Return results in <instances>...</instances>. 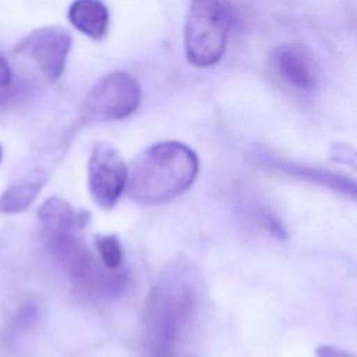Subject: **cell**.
Returning a JSON list of instances; mask_svg holds the SVG:
<instances>
[{"label": "cell", "mask_w": 357, "mask_h": 357, "mask_svg": "<svg viewBox=\"0 0 357 357\" xmlns=\"http://www.w3.org/2000/svg\"><path fill=\"white\" fill-rule=\"evenodd\" d=\"M128 167L121 155L106 142H98L88 160V187L93 202L112 209L128 184Z\"/></svg>", "instance_id": "6"}, {"label": "cell", "mask_w": 357, "mask_h": 357, "mask_svg": "<svg viewBox=\"0 0 357 357\" xmlns=\"http://www.w3.org/2000/svg\"><path fill=\"white\" fill-rule=\"evenodd\" d=\"M36 315H38L36 305H33V304L29 303V301L25 303L24 305H21L18 314L11 319L8 331H10V332H18V331L24 329L26 325L29 326L31 322L36 319Z\"/></svg>", "instance_id": "14"}, {"label": "cell", "mask_w": 357, "mask_h": 357, "mask_svg": "<svg viewBox=\"0 0 357 357\" xmlns=\"http://www.w3.org/2000/svg\"><path fill=\"white\" fill-rule=\"evenodd\" d=\"M95 250L102 261V264L112 269L119 271L123 269L124 262V254L123 247L117 236L114 234H99L95 238Z\"/></svg>", "instance_id": "13"}, {"label": "cell", "mask_w": 357, "mask_h": 357, "mask_svg": "<svg viewBox=\"0 0 357 357\" xmlns=\"http://www.w3.org/2000/svg\"><path fill=\"white\" fill-rule=\"evenodd\" d=\"M71 46V33L63 26L50 25L25 35L14 46V53L32 60L49 81H57L64 73Z\"/></svg>", "instance_id": "7"}, {"label": "cell", "mask_w": 357, "mask_h": 357, "mask_svg": "<svg viewBox=\"0 0 357 357\" xmlns=\"http://www.w3.org/2000/svg\"><path fill=\"white\" fill-rule=\"evenodd\" d=\"M71 25L93 40H102L109 31V8L102 0H73L67 13Z\"/></svg>", "instance_id": "10"}, {"label": "cell", "mask_w": 357, "mask_h": 357, "mask_svg": "<svg viewBox=\"0 0 357 357\" xmlns=\"http://www.w3.org/2000/svg\"><path fill=\"white\" fill-rule=\"evenodd\" d=\"M198 170V156L190 146L177 141H160L137 156L128 170L127 190L138 204H165L188 190Z\"/></svg>", "instance_id": "3"}, {"label": "cell", "mask_w": 357, "mask_h": 357, "mask_svg": "<svg viewBox=\"0 0 357 357\" xmlns=\"http://www.w3.org/2000/svg\"><path fill=\"white\" fill-rule=\"evenodd\" d=\"M315 357H356L344 349L332 344H322L318 346L315 350Z\"/></svg>", "instance_id": "15"}, {"label": "cell", "mask_w": 357, "mask_h": 357, "mask_svg": "<svg viewBox=\"0 0 357 357\" xmlns=\"http://www.w3.org/2000/svg\"><path fill=\"white\" fill-rule=\"evenodd\" d=\"M40 236L78 291L91 298H114L128 284L126 268L112 271L86 245L82 233L89 213L59 197L47 198L38 211Z\"/></svg>", "instance_id": "1"}, {"label": "cell", "mask_w": 357, "mask_h": 357, "mask_svg": "<svg viewBox=\"0 0 357 357\" xmlns=\"http://www.w3.org/2000/svg\"><path fill=\"white\" fill-rule=\"evenodd\" d=\"M233 20L227 0H191L184 24L187 61L198 68L218 64L226 52Z\"/></svg>", "instance_id": "4"}, {"label": "cell", "mask_w": 357, "mask_h": 357, "mask_svg": "<svg viewBox=\"0 0 357 357\" xmlns=\"http://www.w3.org/2000/svg\"><path fill=\"white\" fill-rule=\"evenodd\" d=\"M278 78L294 91L308 92L315 86L317 71L310 56L297 45H280L271 54Z\"/></svg>", "instance_id": "9"}, {"label": "cell", "mask_w": 357, "mask_h": 357, "mask_svg": "<svg viewBox=\"0 0 357 357\" xmlns=\"http://www.w3.org/2000/svg\"><path fill=\"white\" fill-rule=\"evenodd\" d=\"M138 81L127 71H112L100 77L86 92L81 105L85 123H106L127 119L141 105Z\"/></svg>", "instance_id": "5"}, {"label": "cell", "mask_w": 357, "mask_h": 357, "mask_svg": "<svg viewBox=\"0 0 357 357\" xmlns=\"http://www.w3.org/2000/svg\"><path fill=\"white\" fill-rule=\"evenodd\" d=\"M46 180V173L42 169H33L11 183L0 194V212L13 215L28 209L35 202Z\"/></svg>", "instance_id": "11"}, {"label": "cell", "mask_w": 357, "mask_h": 357, "mask_svg": "<svg viewBox=\"0 0 357 357\" xmlns=\"http://www.w3.org/2000/svg\"><path fill=\"white\" fill-rule=\"evenodd\" d=\"M240 216L245 226L273 240L287 238L286 227L279 216L264 201L255 198L252 194L240 201Z\"/></svg>", "instance_id": "12"}, {"label": "cell", "mask_w": 357, "mask_h": 357, "mask_svg": "<svg viewBox=\"0 0 357 357\" xmlns=\"http://www.w3.org/2000/svg\"><path fill=\"white\" fill-rule=\"evenodd\" d=\"M258 163L265 170L273 172L276 174H280L297 181L310 183V184L326 188L328 191L357 204V181L347 176H343L331 170L319 169L315 166L283 160L275 156H262L258 159Z\"/></svg>", "instance_id": "8"}, {"label": "cell", "mask_w": 357, "mask_h": 357, "mask_svg": "<svg viewBox=\"0 0 357 357\" xmlns=\"http://www.w3.org/2000/svg\"><path fill=\"white\" fill-rule=\"evenodd\" d=\"M198 301V284L187 266L170 265L159 275L142 312L144 357H190Z\"/></svg>", "instance_id": "2"}, {"label": "cell", "mask_w": 357, "mask_h": 357, "mask_svg": "<svg viewBox=\"0 0 357 357\" xmlns=\"http://www.w3.org/2000/svg\"><path fill=\"white\" fill-rule=\"evenodd\" d=\"M13 79V73L8 61L0 53V86H8Z\"/></svg>", "instance_id": "16"}, {"label": "cell", "mask_w": 357, "mask_h": 357, "mask_svg": "<svg viewBox=\"0 0 357 357\" xmlns=\"http://www.w3.org/2000/svg\"><path fill=\"white\" fill-rule=\"evenodd\" d=\"M1 159H3V148L0 145V162H1Z\"/></svg>", "instance_id": "17"}]
</instances>
